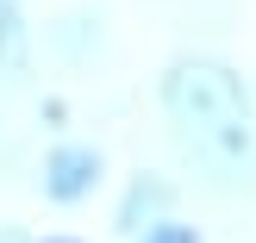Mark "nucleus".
Masks as SVG:
<instances>
[{"label":"nucleus","mask_w":256,"mask_h":243,"mask_svg":"<svg viewBox=\"0 0 256 243\" xmlns=\"http://www.w3.org/2000/svg\"><path fill=\"white\" fill-rule=\"evenodd\" d=\"M132 243H206V231H200V225H188V219H156V225H144V231H138Z\"/></svg>","instance_id":"5"},{"label":"nucleus","mask_w":256,"mask_h":243,"mask_svg":"<svg viewBox=\"0 0 256 243\" xmlns=\"http://www.w3.org/2000/svg\"><path fill=\"white\" fill-rule=\"evenodd\" d=\"M156 100L182 156L206 181H244L256 169V112L238 69L219 56H175L156 81Z\"/></svg>","instance_id":"1"},{"label":"nucleus","mask_w":256,"mask_h":243,"mask_svg":"<svg viewBox=\"0 0 256 243\" xmlns=\"http://www.w3.org/2000/svg\"><path fill=\"white\" fill-rule=\"evenodd\" d=\"M38 56V31L19 0H0V81H25Z\"/></svg>","instance_id":"4"},{"label":"nucleus","mask_w":256,"mask_h":243,"mask_svg":"<svg viewBox=\"0 0 256 243\" xmlns=\"http://www.w3.org/2000/svg\"><path fill=\"white\" fill-rule=\"evenodd\" d=\"M38 125H44V131H62V125H69V100L44 94V100H38Z\"/></svg>","instance_id":"6"},{"label":"nucleus","mask_w":256,"mask_h":243,"mask_svg":"<svg viewBox=\"0 0 256 243\" xmlns=\"http://www.w3.org/2000/svg\"><path fill=\"white\" fill-rule=\"evenodd\" d=\"M25 243H88V237H75V231H44V237H25Z\"/></svg>","instance_id":"7"},{"label":"nucleus","mask_w":256,"mask_h":243,"mask_svg":"<svg viewBox=\"0 0 256 243\" xmlns=\"http://www.w3.org/2000/svg\"><path fill=\"white\" fill-rule=\"evenodd\" d=\"M0 243H25V231H12V225H0Z\"/></svg>","instance_id":"8"},{"label":"nucleus","mask_w":256,"mask_h":243,"mask_svg":"<svg viewBox=\"0 0 256 243\" xmlns=\"http://www.w3.org/2000/svg\"><path fill=\"white\" fill-rule=\"evenodd\" d=\"M169 212H175V181H169V175H156V169H138L132 181H125L119 206H112V231L132 243L138 231H144V225L169 219Z\"/></svg>","instance_id":"3"},{"label":"nucleus","mask_w":256,"mask_h":243,"mask_svg":"<svg viewBox=\"0 0 256 243\" xmlns=\"http://www.w3.org/2000/svg\"><path fill=\"white\" fill-rule=\"evenodd\" d=\"M32 187L44 194V206L56 212H75L106 187V150L100 144H82V137H56V144L38 156V175Z\"/></svg>","instance_id":"2"}]
</instances>
